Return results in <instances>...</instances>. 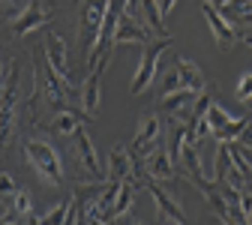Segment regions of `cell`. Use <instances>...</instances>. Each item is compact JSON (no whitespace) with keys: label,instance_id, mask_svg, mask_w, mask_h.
Instances as JSON below:
<instances>
[{"label":"cell","instance_id":"obj_3","mask_svg":"<svg viewBox=\"0 0 252 225\" xmlns=\"http://www.w3.org/2000/svg\"><path fill=\"white\" fill-rule=\"evenodd\" d=\"M165 141V135H162V120H159V114H144L141 117V123H138V132H135V138L129 141V156H132V162H135V168L144 174V159L156 150Z\"/></svg>","mask_w":252,"mask_h":225},{"label":"cell","instance_id":"obj_25","mask_svg":"<svg viewBox=\"0 0 252 225\" xmlns=\"http://www.w3.org/2000/svg\"><path fill=\"white\" fill-rule=\"evenodd\" d=\"M219 225H222V222H219Z\"/></svg>","mask_w":252,"mask_h":225},{"label":"cell","instance_id":"obj_9","mask_svg":"<svg viewBox=\"0 0 252 225\" xmlns=\"http://www.w3.org/2000/svg\"><path fill=\"white\" fill-rule=\"evenodd\" d=\"M51 15H54V3H39V0H30V3H24L21 12L9 21V33H12V36H24V33H30V30L42 27Z\"/></svg>","mask_w":252,"mask_h":225},{"label":"cell","instance_id":"obj_1","mask_svg":"<svg viewBox=\"0 0 252 225\" xmlns=\"http://www.w3.org/2000/svg\"><path fill=\"white\" fill-rule=\"evenodd\" d=\"M24 156L30 168L39 174V180L45 186H63V162H60V153L51 141L45 138H24Z\"/></svg>","mask_w":252,"mask_h":225},{"label":"cell","instance_id":"obj_2","mask_svg":"<svg viewBox=\"0 0 252 225\" xmlns=\"http://www.w3.org/2000/svg\"><path fill=\"white\" fill-rule=\"evenodd\" d=\"M18 114H21V81H18V66L12 69L0 90V150H6L18 132Z\"/></svg>","mask_w":252,"mask_h":225},{"label":"cell","instance_id":"obj_8","mask_svg":"<svg viewBox=\"0 0 252 225\" xmlns=\"http://www.w3.org/2000/svg\"><path fill=\"white\" fill-rule=\"evenodd\" d=\"M201 12H204L207 24H210V30H213V42H216V48H219V51H231L237 42L252 45V36H249V33H240V30H234L222 15L216 12V6H213V3H201Z\"/></svg>","mask_w":252,"mask_h":225},{"label":"cell","instance_id":"obj_20","mask_svg":"<svg viewBox=\"0 0 252 225\" xmlns=\"http://www.w3.org/2000/svg\"><path fill=\"white\" fill-rule=\"evenodd\" d=\"M69 204H72V198L69 201H60L51 213L39 216V225H63V219H66V213H69Z\"/></svg>","mask_w":252,"mask_h":225},{"label":"cell","instance_id":"obj_22","mask_svg":"<svg viewBox=\"0 0 252 225\" xmlns=\"http://www.w3.org/2000/svg\"><path fill=\"white\" fill-rule=\"evenodd\" d=\"M237 99L240 102H252V72H246L237 84Z\"/></svg>","mask_w":252,"mask_h":225},{"label":"cell","instance_id":"obj_16","mask_svg":"<svg viewBox=\"0 0 252 225\" xmlns=\"http://www.w3.org/2000/svg\"><path fill=\"white\" fill-rule=\"evenodd\" d=\"M213 6L234 30H240V33L252 30V3H213Z\"/></svg>","mask_w":252,"mask_h":225},{"label":"cell","instance_id":"obj_11","mask_svg":"<svg viewBox=\"0 0 252 225\" xmlns=\"http://www.w3.org/2000/svg\"><path fill=\"white\" fill-rule=\"evenodd\" d=\"M42 48H45V60L54 69V75L66 84L69 93H75V78H72V69H69V60H66V42H63V36L60 33H48Z\"/></svg>","mask_w":252,"mask_h":225},{"label":"cell","instance_id":"obj_24","mask_svg":"<svg viewBox=\"0 0 252 225\" xmlns=\"http://www.w3.org/2000/svg\"><path fill=\"white\" fill-rule=\"evenodd\" d=\"M132 225H144V222H132Z\"/></svg>","mask_w":252,"mask_h":225},{"label":"cell","instance_id":"obj_13","mask_svg":"<svg viewBox=\"0 0 252 225\" xmlns=\"http://www.w3.org/2000/svg\"><path fill=\"white\" fill-rule=\"evenodd\" d=\"M144 177L153 180V183H174L177 168H174V162H171V153H168V144H165V141L144 159Z\"/></svg>","mask_w":252,"mask_h":225},{"label":"cell","instance_id":"obj_17","mask_svg":"<svg viewBox=\"0 0 252 225\" xmlns=\"http://www.w3.org/2000/svg\"><path fill=\"white\" fill-rule=\"evenodd\" d=\"M81 123H84V114H81V111H75V108H69V111L51 114V120H48V132L69 138V135H75V132L81 129Z\"/></svg>","mask_w":252,"mask_h":225},{"label":"cell","instance_id":"obj_18","mask_svg":"<svg viewBox=\"0 0 252 225\" xmlns=\"http://www.w3.org/2000/svg\"><path fill=\"white\" fill-rule=\"evenodd\" d=\"M132 204H135V186H132V183H120V186H117L114 207H111V222L120 219V216H126V213L132 210Z\"/></svg>","mask_w":252,"mask_h":225},{"label":"cell","instance_id":"obj_12","mask_svg":"<svg viewBox=\"0 0 252 225\" xmlns=\"http://www.w3.org/2000/svg\"><path fill=\"white\" fill-rule=\"evenodd\" d=\"M105 66H108V60H99L96 66H90V72H87V78H84V84H81V90H78V96H81V114H84L87 120H93V117H96V111H99L102 72H105Z\"/></svg>","mask_w":252,"mask_h":225},{"label":"cell","instance_id":"obj_21","mask_svg":"<svg viewBox=\"0 0 252 225\" xmlns=\"http://www.w3.org/2000/svg\"><path fill=\"white\" fill-rule=\"evenodd\" d=\"M9 210H15L21 219H27L30 213H33V201H30V192H27V189H21L18 195H15V201L9 204Z\"/></svg>","mask_w":252,"mask_h":225},{"label":"cell","instance_id":"obj_5","mask_svg":"<svg viewBox=\"0 0 252 225\" xmlns=\"http://www.w3.org/2000/svg\"><path fill=\"white\" fill-rule=\"evenodd\" d=\"M207 126H210V135L219 141V144H231V141H240L246 126H249V117H231L219 102H213L207 108Z\"/></svg>","mask_w":252,"mask_h":225},{"label":"cell","instance_id":"obj_7","mask_svg":"<svg viewBox=\"0 0 252 225\" xmlns=\"http://www.w3.org/2000/svg\"><path fill=\"white\" fill-rule=\"evenodd\" d=\"M72 141H75V159H78L81 177H84L87 183H105V171H102V165H99L96 147H93V141H90V135H87L84 126L72 135Z\"/></svg>","mask_w":252,"mask_h":225},{"label":"cell","instance_id":"obj_19","mask_svg":"<svg viewBox=\"0 0 252 225\" xmlns=\"http://www.w3.org/2000/svg\"><path fill=\"white\" fill-rule=\"evenodd\" d=\"M21 192V186L15 183V177L9 174V171H0V201H3L6 207L15 201V195Z\"/></svg>","mask_w":252,"mask_h":225},{"label":"cell","instance_id":"obj_10","mask_svg":"<svg viewBox=\"0 0 252 225\" xmlns=\"http://www.w3.org/2000/svg\"><path fill=\"white\" fill-rule=\"evenodd\" d=\"M144 189L153 195L156 213H159L162 225H186V213H183V207L177 204V195H174L171 189H165L162 183H153V180H147Z\"/></svg>","mask_w":252,"mask_h":225},{"label":"cell","instance_id":"obj_14","mask_svg":"<svg viewBox=\"0 0 252 225\" xmlns=\"http://www.w3.org/2000/svg\"><path fill=\"white\" fill-rule=\"evenodd\" d=\"M168 9H174V0H165V3H156V0H144V3H141V18H144L147 30H150L156 39L171 36L168 30H165V15H168Z\"/></svg>","mask_w":252,"mask_h":225},{"label":"cell","instance_id":"obj_23","mask_svg":"<svg viewBox=\"0 0 252 225\" xmlns=\"http://www.w3.org/2000/svg\"><path fill=\"white\" fill-rule=\"evenodd\" d=\"M240 144H246V147H252V114H249V126H246V132H243V138H240Z\"/></svg>","mask_w":252,"mask_h":225},{"label":"cell","instance_id":"obj_15","mask_svg":"<svg viewBox=\"0 0 252 225\" xmlns=\"http://www.w3.org/2000/svg\"><path fill=\"white\" fill-rule=\"evenodd\" d=\"M174 69H177V78H180V90H189V93H195V96L207 90V78H204V72H201L189 57H177Z\"/></svg>","mask_w":252,"mask_h":225},{"label":"cell","instance_id":"obj_4","mask_svg":"<svg viewBox=\"0 0 252 225\" xmlns=\"http://www.w3.org/2000/svg\"><path fill=\"white\" fill-rule=\"evenodd\" d=\"M105 12H108V3H81L78 6V51H81L84 63H87L93 45L99 39Z\"/></svg>","mask_w":252,"mask_h":225},{"label":"cell","instance_id":"obj_6","mask_svg":"<svg viewBox=\"0 0 252 225\" xmlns=\"http://www.w3.org/2000/svg\"><path fill=\"white\" fill-rule=\"evenodd\" d=\"M171 42H174V39H171V36H165V39H153L150 45H144L141 63H138L135 78H132V84H129L132 96L147 93V87H150V84H153V78H156V66H159V57H162V51H165Z\"/></svg>","mask_w":252,"mask_h":225}]
</instances>
